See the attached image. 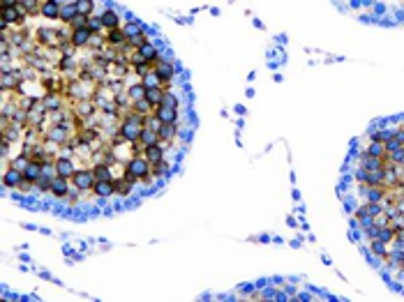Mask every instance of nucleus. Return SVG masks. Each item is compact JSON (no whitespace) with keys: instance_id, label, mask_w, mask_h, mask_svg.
<instances>
[{"instance_id":"obj_1","label":"nucleus","mask_w":404,"mask_h":302,"mask_svg":"<svg viewBox=\"0 0 404 302\" xmlns=\"http://www.w3.org/2000/svg\"><path fill=\"white\" fill-rule=\"evenodd\" d=\"M97 85L99 83L90 81V79L79 76V79L67 81V90H65V95H67L72 102H79V99H92L95 97V92H97Z\"/></svg>"},{"instance_id":"obj_2","label":"nucleus","mask_w":404,"mask_h":302,"mask_svg":"<svg viewBox=\"0 0 404 302\" xmlns=\"http://www.w3.org/2000/svg\"><path fill=\"white\" fill-rule=\"evenodd\" d=\"M122 178H127L130 182L148 180V178H153L148 159H145L144 155H137V157H132L130 162H127V168H125V175H122Z\"/></svg>"},{"instance_id":"obj_3","label":"nucleus","mask_w":404,"mask_h":302,"mask_svg":"<svg viewBox=\"0 0 404 302\" xmlns=\"http://www.w3.org/2000/svg\"><path fill=\"white\" fill-rule=\"evenodd\" d=\"M32 37L37 39V44L44 46V49H49V46H58V49H60L62 46L60 30H58V28H51V26H42V28H37V30L32 32Z\"/></svg>"},{"instance_id":"obj_4","label":"nucleus","mask_w":404,"mask_h":302,"mask_svg":"<svg viewBox=\"0 0 404 302\" xmlns=\"http://www.w3.org/2000/svg\"><path fill=\"white\" fill-rule=\"evenodd\" d=\"M72 111H74V115L79 118V122L88 120V118H95V115L99 113L97 104H95L92 99H79V102H74V104H72Z\"/></svg>"},{"instance_id":"obj_5","label":"nucleus","mask_w":404,"mask_h":302,"mask_svg":"<svg viewBox=\"0 0 404 302\" xmlns=\"http://www.w3.org/2000/svg\"><path fill=\"white\" fill-rule=\"evenodd\" d=\"M72 182L77 185L81 192H92V185H95V173H92V166L88 168H77V173L72 175Z\"/></svg>"},{"instance_id":"obj_6","label":"nucleus","mask_w":404,"mask_h":302,"mask_svg":"<svg viewBox=\"0 0 404 302\" xmlns=\"http://www.w3.org/2000/svg\"><path fill=\"white\" fill-rule=\"evenodd\" d=\"M56 168H58V175L60 178H67V180H72V175L77 173V162L72 157H65V155H60V157L56 159Z\"/></svg>"},{"instance_id":"obj_7","label":"nucleus","mask_w":404,"mask_h":302,"mask_svg":"<svg viewBox=\"0 0 404 302\" xmlns=\"http://www.w3.org/2000/svg\"><path fill=\"white\" fill-rule=\"evenodd\" d=\"M60 7H62L60 0H44L39 14L44 19H49V21H60Z\"/></svg>"},{"instance_id":"obj_8","label":"nucleus","mask_w":404,"mask_h":302,"mask_svg":"<svg viewBox=\"0 0 404 302\" xmlns=\"http://www.w3.org/2000/svg\"><path fill=\"white\" fill-rule=\"evenodd\" d=\"M90 35H92V30L88 26H86V28H77V30L72 32V46H74V49H88Z\"/></svg>"},{"instance_id":"obj_9","label":"nucleus","mask_w":404,"mask_h":302,"mask_svg":"<svg viewBox=\"0 0 404 302\" xmlns=\"http://www.w3.org/2000/svg\"><path fill=\"white\" fill-rule=\"evenodd\" d=\"M23 180H26V178H23V171H19V168H14V166L5 168V175H2V182H5V187L19 189V185H21Z\"/></svg>"},{"instance_id":"obj_10","label":"nucleus","mask_w":404,"mask_h":302,"mask_svg":"<svg viewBox=\"0 0 404 302\" xmlns=\"http://www.w3.org/2000/svg\"><path fill=\"white\" fill-rule=\"evenodd\" d=\"M92 194L97 198H109L115 194V180H109V182H95L92 185Z\"/></svg>"},{"instance_id":"obj_11","label":"nucleus","mask_w":404,"mask_h":302,"mask_svg":"<svg viewBox=\"0 0 404 302\" xmlns=\"http://www.w3.org/2000/svg\"><path fill=\"white\" fill-rule=\"evenodd\" d=\"M69 187H72V180L58 175V178H54V182H51V194L58 196V198H62V196H67L69 194Z\"/></svg>"},{"instance_id":"obj_12","label":"nucleus","mask_w":404,"mask_h":302,"mask_svg":"<svg viewBox=\"0 0 404 302\" xmlns=\"http://www.w3.org/2000/svg\"><path fill=\"white\" fill-rule=\"evenodd\" d=\"M164 152H167V150H164L160 143H157V145H148V148L144 150V157L148 159V164L153 166V164H160V162H164Z\"/></svg>"},{"instance_id":"obj_13","label":"nucleus","mask_w":404,"mask_h":302,"mask_svg":"<svg viewBox=\"0 0 404 302\" xmlns=\"http://www.w3.org/2000/svg\"><path fill=\"white\" fill-rule=\"evenodd\" d=\"M107 42H109V46H115V49H120V46L127 44V32L122 30V28L107 30Z\"/></svg>"},{"instance_id":"obj_14","label":"nucleus","mask_w":404,"mask_h":302,"mask_svg":"<svg viewBox=\"0 0 404 302\" xmlns=\"http://www.w3.org/2000/svg\"><path fill=\"white\" fill-rule=\"evenodd\" d=\"M92 173H95V180L97 182L115 180L114 171H111V164H92Z\"/></svg>"},{"instance_id":"obj_15","label":"nucleus","mask_w":404,"mask_h":302,"mask_svg":"<svg viewBox=\"0 0 404 302\" xmlns=\"http://www.w3.org/2000/svg\"><path fill=\"white\" fill-rule=\"evenodd\" d=\"M155 72L162 76V81H171V79H173V74H175V67L169 60L160 58V60L155 62Z\"/></svg>"},{"instance_id":"obj_16","label":"nucleus","mask_w":404,"mask_h":302,"mask_svg":"<svg viewBox=\"0 0 404 302\" xmlns=\"http://www.w3.org/2000/svg\"><path fill=\"white\" fill-rule=\"evenodd\" d=\"M99 16H102V23H104V28H107V30L120 28V16H118V12H114V9H104Z\"/></svg>"},{"instance_id":"obj_17","label":"nucleus","mask_w":404,"mask_h":302,"mask_svg":"<svg viewBox=\"0 0 404 302\" xmlns=\"http://www.w3.org/2000/svg\"><path fill=\"white\" fill-rule=\"evenodd\" d=\"M155 109H157V106L150 104L145 97L139 99V102H132V111H134V113H139V115H144V118H145V115H153Z\"/></svg>"},{"instance_id":"obj_18","label":"nucleus","mask_w":404,"mask_h":302,"mask_svg":"<svg viewBox=\"0 0 404 302\" xmlns=\"http://www.w3.org/2000/svg\"><path fill=\"white\" fill-rule=\"evenodd\" d=\"M139 143L145 145V148H148V145H157L160 143V132L144 127V132H141V136H139Z\"/></svg>"},{"instance_id":"obj_19","label":"nucleus","mask_w":404,"mask_h":302,"mask_svg":"<svg viewBox=\"0 0 404 302\" xmlns=\"http://www.w3.org/2000/svg\"><path fill=\"white\" fill-rule=\"evenodd\" d=\"M155 115H157L162 122H175L178 120V111H175V109H167V106H157V109H155Z\"/></svg>"},{"instance_id":"obj_20","label":"nucleus","mask_w":404,"mask_h":302,"mask_svg":"<svg viewBox=\"0 0 404 302\" xmlns=\"http://www.w3.org/2000/svg\"><path fill=\"white\" fill-rule=\"evenodd\" d=\"M77 14H79V12H77L74 0H72V2H62V7H60V23H69Z\"/></svg>"},{"instance_id":"obj_21","label":"nucleus","mask_w":404,"mask_h":302,"mask_svg":"<svg viewBox=\"0 0 404 302\" xmlns=\"http://www.w3.org/2000/svg\"><path fill=\"white\" fill-rule=\"evenodd\" d=\"M178 136V127H175V122H164L160 127V138L162 141H171L173 143V138Z\"/></svg>"},{"instance_id":"obj_22","label":"nucleus","mask_w":404,"mask_h":302,"mask_svg":"<svg viewBox=\"0 0 404 302\" xmlns=\"http://www.w3.org/2000/svg\"><path fill=\"white\" fill-rule=\"evenodd\" d=\"M39 175H42V162H30L28 168L23 171V178H26L28 182H35Z\"/></svg>"},{"instance_id":"obj_23","label":"nucleus","mask_w":404,"mask_h":302,"mask_svg":"<svg viewBox=\"0 0 404 302\" xmlns=\"http://www.w3.org/2000/svg\"><path fill=\"white\" fill-rule=\"evenodd\" d=\"M107 44L109 42H107V35H104V32H92L90 42H88V49H92V51H102Z\"/></svg>"},{"instance_id":"obj_24","label":"nucleus","mask_w":404,"mask_h":302,"mask_svg":"<svg viewBox=\"0 0 404 302\" xmlns=\"http://www.w3.org/2000/svg\"><path fill=\"white\" fill-rule=\"evenodd\" d=\"M139 51H141V55H144L145 60H148V62H153V65H155V62H157V60H160V51H157V49H155V46L150 44V42H145V44L141 46Z\"/></svg>"},{"instance_id":"obj_25","label":"nucleus","mask_w":404,"mask_h":302,"mask_svg":"<svg viewBox=\"0 0 404 302\" xmlns=\"http://www.w3.org/2000/svg\"><path fill=\"white\" fill-rule=\"evenodd\" d=\"M367 155H372V157H388V152H386V143L381 141H370L367 145Z\"/></svg>"},{"instance_id":"obj_26","label":"nucleus","mask_w":404,"mask_h":302,"mask_svg":"<svg viewBox=\"0 0 404 302\" xmlns=\"http://www.w3.org/2000/svg\"><path fill=\"white\" fill-rule=\"evenodd\" d=\"M127 95H130L132 102H139V99H144V97H145V85L141 83V81L132 83L130 88H127Z\"/></svg>"},{"instance_id":"obj_27","label":"nucleus","mask_w":404,"mask_h":302,"mask_svg":"<svg viewBox=\"0 0 404 302\" xmlns=\"http://www.w3.org/2000/svg\"><path fill=\"white\" fill-rule=\"evenodd\" d=\"M160 106H167V109H175V111H178L180 102H178V97H175V92H173V90H164Z\"/></svg>"},{"instance_id":"obj_28","label":"nucleus","mask_w":404,"mask_h":302,"mask_svg":"<svg viewBox=\"0 0 404 302\" xmlns=\"http://www.w3.org/2000/svg\"><path fill=\"white\" fill-rule=\"evenodd\" d=\"M42 2H44V0H21L19 5H21V7L28 12V16H35V14H39V9H42Z\"/></svg>"},{"instance_id":"obj_29","label":"nucleus","mask_w":404,"mask_h":302,"mask_svg":"<svg viewBox=\"0 0 404 302\" xmlns=\"http://www.w3.org/2000/svg\"><path fill=\"white\" fill-rule=\"evenodd\" d=\"M74 5H77L79 14L92 16V12H95V0H74Z\"/></svg>"},{"instance_id":"obj_30","label":"nucleus","mask_w":404,"mask_h":302,"mask_svg":"<svg viewBox=\"0 0 404 302\" xmlns=\"http://www.w3.org/2000/svg\"><path fill=\"white\" fill-rule=\"evenodd\" d=\"M162 95H164L162 88H145V99H148L150 104H155V106H160Z\"/></svg>"},{"instance_id":"obj_31","label":"nucleus","mask_w":404,"mask_h":302,"mask_svg":"<svg viewBox=\"0 0 404 302\" xmlns=\"http://www.w3.org/2000/svg\"><path fill=\"white\" fill-rule=\"evenodd\" d=\"M130 192H132V182L127 180V178H118V180H115V194L125 196V194H130Z\"/></svg>"},{"instance_id":"obj_32","label":"nucleus","mask_w":404,"mask_h":302,"mask_svg":"<svg viewBox=\"0 0 404 302\" xmlns=\"http://www.w3.org/2000/svg\"><path fill=\"white\" fill-rule=\"evenodd\" d=\"M28 164H30V159L26 157V155H16V157H12V162H9V166H14V168H19V171H26L28 168Z\"/></svg>"},{"instance_id":"obj_33","label":"nucleus","mask_w":404,"mask_h":302,"mask_svg":"<svg viewBox=\"0 0 404 302\" xmlns=\"http://www.w3.org/2000/svg\"><path fill=\"white\" fill-rule=\"evenodd\" d=\"M122 30L127 32V39H130V37H137V35H141V32H144V26H139L137 21H130L127 26H125V28H122Z\"/></svg>"},{"instance_id":"obj_34","label":"nucleus","mask_w":404,"mask_h":302,"mask_svg":"<svg viewBox=\"0 0 404 302\" xmlns=\"http://www.w3.org/2000/svg\"><path fill=\"white\" fill-rule=\"evenodd\" d=\"M144 125H145L148 129H155V132H160V127L164 125V122H162L160 118L153 113V115H145V118H144Z\"/></svg>"},{"instance_id":"obj_35","label":"nucleus","mask_w":404,"mask_h":302,"mask_svg":"<svg viewBox=\"0 0 404 302\" xmlns=\"http://www.w3.org/2000/svg\"><path fill=\"white\" fill-rule=\"evenodd\" d=\"M51 178H44V175H39L37 180H35V189L37 192H51Z\"/></svg>"},{"instance_id":"obj_36","label":"nucleus","mask_w":404,"mask_h":302,"mask_svg":"<svg viewBox=\"0 0 404 302\" xmlns=\"http://www.w3.org/2000/svg\"><path fill=\"white\" fill-rule=\"evenodd\" d=\"M88 28H90L92 32L107 30V28H104V23H102V16H90V19H88Z\"/></svg>"},{"instance_id":"obj_37","label":"nucleus","mask_w":404,"mask_h":302,"mask_svg":"<svg viewBox=\"0 0 404 302\" xmlns=\"http://www.w3.org/2000/svg\"><path fill=\"white\" fill-rule=\"evenodd\" d=\"M153 67H155L153 62H141V65H137V67H132V72H134V74H137L139 79H144V76L148 74V72H150Z\"/></svg>"},{"instance_id":"obj_38","label":"nucleus","mask_w":404,"mask_h":302,"mask_svg":"<svg viewBox=\"0 0 404 302\" xmlns=\"http://www.w3.org/2000/svg\"><path fill=\"white\" fill-rule=\"evenodd\" d=\"M88 19H90V16H86V14H77V16H74V19H72V21H69V26H72L74 30H77V28H86V26H88Z\"/></svg>"},{"instance_id":"obj_39","label":"nucleus","mask_w":404,"mask_h":302,"mask_svg":"<svg viewBox=\"0 0 404 302\" xmlns=\"http://www.w3.org/2000/svg\"><path fill=\"white\" fill-rule=\"evenodd\" d=\"M372 251L374 254H379V256L386 258V242L381 240V238H376V240H372Z\"/></svg>"},{"instance_id":"obj_40","label":"nucleus","mask_w":404,"mask_h":302,"mask_svg":"<svg viewBox=\"0 0 404 302\" xmlns=\"http://www.w3.org/2000/svg\"><path fill=\"white\" fill-rule=\"evenodd\" d=\"M148 42V37H145V32H141V35H137V37H130L127 39V44L134 46V49H141V46Z\"/></svg>"},{"instance_id":"obj_41","label":"nucleus","mask_w":404,"mask_h":302,"mask_svg":"<svg viewBox=\"0 0 404 302\" xmlns=\"http://www.w3.org/2000/svg\"><path fill=\"white\" fill-rule=\"evenodd\" d=\"M21 0H0V7H16Z\"/></svg>"}]
</instances>
